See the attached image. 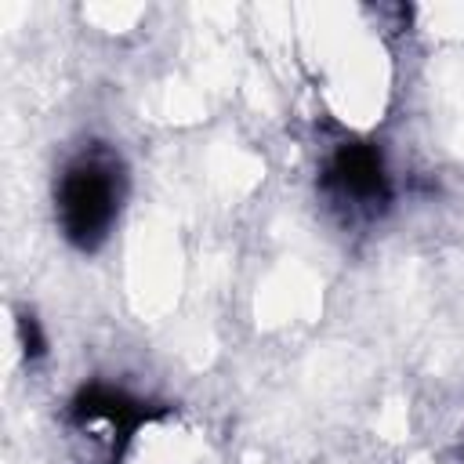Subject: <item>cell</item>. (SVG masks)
Listing matches in <instances>:
<instances>
[{
  "instance_id": "2",
  "label": "cell",
  "mask_w": 464,
  "mask_h": 464,
  "mask_svg": "<svg viewBox=\"0 0 464 464\" xmlns=\"http://www.w3.org/2000/svg\"><path fill=\"white\" fill-rule=\"evenodd\" d=\"M170 413L167 402H156V399H141L127 388H116V384H105V381H87L72 392L69 406H65V420L76 428V431H87L94 424H105L109 428V464H123L134 435L152 424V420H163Z\"/></svg>"
},
{
  "instance_id": "3",
  "label": "cell",
  "mask_w": 464,
  "mask_h": 464,
  "mask_svg": "<svg viewBox=\"0 0 464 464\" xmlns=\"http://www.w3.org/2000/svg\"><path fill=\"white\" fill-rule=\"evenodd\" d=\"M323 188L337 203H344L366 218L384 214L395 199V185H392L384 152L377 141H366V138H344L341 145H334V152L323 167Z\"/></svg>"
},
{
  "instance_id": "1",
  "label": "cell",
  "mask_w": 464,
  "mask_h": 464,
  "mask_svg": "<svg viewBox=\"0 0 464 464\" xmlns=\"http://www.w3.org/2000/svg\"><path fill=\"white\" fill-rule=\"evenodd\" d=\"M123 196L127 167L116 149L91 141L72 152L54 178V221L62 239L80 254L102 250L112 225L120 221Z\"/></svg>"
},
{
  "instance_id": "4",
  "label": "cell",
  "mask_w": 464,
  "mask_h": 464,
  "mask_svg": "<svg viewBox=\"0 0 464 464\" xmlns=\"http://www.w3.org/2000/svg\"><path fill=\"white\" fill-rule=\"evenodd\" d=\"M18 341H22V352H25L29 362H36V359L47 355V334H44L40 319L33 312H25V308L18 312Z\"/></svg>"
}]
</instances>
